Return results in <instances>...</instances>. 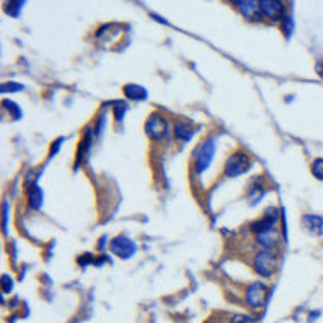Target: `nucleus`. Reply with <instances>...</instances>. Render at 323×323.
<instances>
[{"instance_id": "obj_1", "label": "nucleus", "mask_w": 323, "mask_h": 323, "mask_svg": "<svg viewBox=\"0 0 323 323\" xmlns=\"http://www.w3.org/2000/svg\"><path fill=\"white\" fill-rule=\"evenodd\" d=\"M145 131L152 139L155 141H162L169 136V122L167 119L162 116V114L155 112L148 117L147 126H145Z\"/></svg>"}, {"instance_id": "obj_2", "label": "nucleus", "mask_w": 323, "mask_h": 323, "mask_svg": "<svg viewBox=\"0 0 323 323\" xmlns=\"http://www.w3.org/2000/svg\"><path fill=\"white\" fill-rule=\"evenodd\" d=\"M249 167H251L249 157H247L246 153L237 152L227 160V163H225V167H224V172L227 177H237L249 170Z\"/></svg>"}, {"instance_id": "obj_3", "label": "nucleus", "mask_w": 323, "mask_h": 323, "mask_svg": "<svg viewBox=\"0 0 323 323\" xmlns=\"http://www.w3.org/2000/svg\"><path fill=\"white\" fill-rule=\"evenodd\" d=\"M275 265H277V258L270 249L260 251V253L255 256V270L262 277H272L273 272H275Z\"/></svg>"}, {"instance_id": "obj_4", "label": "nucleus", "mask_w": 323, "mask_h": 323, "mask_svg": "<svg viewBox=\"0 0 323 323\" xmlns=\"http://www.w3.org/2000/svg\"><path fill=\"white\" fill-rule=\"evenodd\" d=\"M268 296V287L263 282H255L247 287L246 291V301L251 308H263L265 301Z\"/></svg>"}, {"instance_id": "obj_5", "label": "nucleus", "mask_w": 323, "mask_h": 323, "mask_svg": "<svg viewBox=\"0 0 323 323\" xmlns=\"http://www.w3.org/2000/svg\"><path fill=\"white\" fill-rule=\"evenodd\" d=\"M213 155H215V141L208 139L201 145L196 153V172L198 174L205 172L208 167H210L211 160H213Z\"/></svg>"}, {"instance_id": "obj_6", "label": "nucleus", "mask_w": 323, "mask_h": 323, "mask_svg": "<svg viewBox=\"0 0 323 323\" xmlns=\"http://www.w3.org/2000/svg\"><path fill=\"white\" fill-rule=\"evenodd\" d=\"M110 249H112V253L117 255L119 258L129 260L131 256L136 253V244L131 241L129 237H126V236H117L112 242H110Z\"/></svg>"}, {"instance_id": "obj_7", "label": "nucleus", "mask_w": 323, "mask_h": 323, "mask_svg": "<svg viewBox=\"0 0 323 323\" xmlns=\"http://www.w3.org/2000/svg\"><path fill=\"white\" fill-rule=\"evenodd\" d=\"M258 4H260V11H262V14L267 16L268 19L280 21L285 17L284 4L278 2V0H258Z\"/></svg>"}, {"instance_id": "obj_8", "label": "nucleus", "mask_w": 323, "mask_h": 323, "mask_svg": "<svg viewBox=\"0 0 323 323\" xmlns=\"http://www.w3.org/2000/svg\"><path fill=\"white\" fill-rule=\"evenodd\" d=\"M256 239H258V242L263 247L273 249V247H277L278 242H280V232H278L277 227H270L267 231H262L256 234Z\"/></svg>"}, {"instance_id": "obj_9", "label": "nucleus", "mask_w": 323, "mask_h": 323, "mask_svg": "<svg viewBox=\"0 0 323 323\" xmlns=\"http://www.w3.org/2000/svg\"><path fill=\"white\" fill-rule=\"evenodd\" d=\"M236 7L242 12V16L249 17V19H260L262 11H260V4L256 0H237Z\"/></svg>"}, {"instance_id": "obj_10", "label": "nucleus", "mask_w": 323, "mask_h": 323, "mask_svg": "<svg viewBox=\"0 0 323 323\" xmlns=\"http://www.w3.org/2000/svg\"><path fill=\"white\" fill-rule=\"evenodd\" d=\"M28 205L29 208H33V210H40L43 205V191L37 184H33L28 189Z\"/></svg>"}, {"instance_id": "obj_11", "label": "nucleus", "mask_w": 323, "mask_h": 323, "mask_svg": "<svg viewBox=\"0 0 323 323\" xmlns=\"http://www.w3.org/2000/svg\"><path fill=\"white\" fill-rule=\"evenodd\" d=\"M124 95H126V98H129V100L141 101L148 96V91L139 85H126L124 86Z\"/></svg>"}, {"instance_id": "obj_12", "label": "nucleus", "mask_w": 323, "mask_h": 323, "mask_svg": "<svg viewBox=\"0 0 323 323\" xmlns=\"http://www.w3.org/2000/svg\"><path fill=\"white\" fill-rule=\"evenodd\" d=\"M303 224H304V227H306L309 232L318 234V236L323 234V219H321V217L306 215V217H303Z\"/></svg>"}, {"instance_id": "obj_13", "label": "nucleus", "mask_w": 323, "mask_h": 323, "mask_svg": "<svg viewBox=\"0 0 323 323\" xmlns=\"http://www.w3.org/2000/svg\"><path fill=\"white\" fill-rule=\"evenodd\" d=\"M174 132H175V138L179 141H189L194 131H193V127L189 126L188 122H175Z\"/></svg>"}, {"instance_id": "obj_14", "label": "nucleus", "mask_w": 323, "mask_h": 323, "mask_svg": "<svg viewBox=\"0 0 323 323\" xmlns=\"http://www.w3.org/2000/svg\"><path fill=\"white\" fill-rule=\"evenodd\" d=\"M91 147V131H88L86 132V136H85V139L81 141V145H79V152H78V163L79 160H83V158L86 157V153H88V150H90Z\"/></svg>"}, {"instance_id": "obj_15", "label": "nucleus", "mask_w": 323, "mask_h": 323, "mask_svg": "<svg viewBox=\"0 0 323 323\" xmlns=\"http://www.w3.org/2000/svg\"><path fill=\"white\" fill-rule=\"evenodd\" d=\"M311 172H313V175H315L318 181H323V158H318V160L313 162Z\"/></svg>"}, {"instance_id": "obj_16", "label": "nucleus", "mask_w": 323, "mask_h": 323, "mask_svg": "<svg viewBox=\"0 0 323 323\" xmlns=\"http://www.w3.org/2000/svg\"><path fill=\"white\" fill-rule=\"evenodd\" d=\"M23 6H24V2H9L6 11H7V14H11V16H19V11L23 9Z\"/></svg>"}, {"instance_id": "obj_17", "label": "nucleus", "mask_w": 323, "mask_h": 323, "mask_svg": "<svg viewBox=\"0 0 323 323\" xmlns=\"http://www.w3.org/2000/svg\"><path fill=\"white\" fill-rule=\"evenodd\" d=\"M282 23H284V34H285L287 38H289L291 34H293V28H294V24H293V17L285 14V17H284V19H282Z\"/></svg>"}, {"instance_id": "obj_18", "label": "nucleus", "mask_w": 323, "mask_h": 323, "mask_svg": "<svg viewBox=\"0 0 323 323\" xmlns=\"http://www.w3.org/2000/svg\"><path fill=\"white\" fill-rule=\"evenodd\" d=\"M12 287H14V282H12V278L9 275H4L2 277V291L6 294H9L12 291Z\"/></svg>"}, {"instance_id": "obj_19", "label": "nucleus", "mask_w": 323, "mask_h": 323, "mask_svg": "<svg viewBox=\"0 0 323 323\" xmlns=\"http://www.w3.org/2000/svg\"><path fill=\"white\" fill-rule=\"evenodd\" d=\"M256 320L247 315H234L231 318V323H255Z\"/></svg>"}, {"instance_id": "obj_20", "label": "nucleus", "mask_w": 323, "mask_h": 323, "mask_svg": "<svg viewBox=\"0 0 323 323\" xmlns=\"http://www.w3.org/2000/svg\"><path fill=\"white\" fill-rule=\"evenodd\" d=\"M4 107L9 109V110H11V112H14L16 119H19V117H21V109L17 107V105L14 103V101H9V100H6V101H4Z\"/></svg>"}, {"instance_id": "obj_21", "label": "nucleus", "mask_w": 323, "mask_h": 323, "mask_svg": "<svg viewBox=\"0 0 323 323\" xmlns=\"http://www.w3.org/2000/svg\"><path fill=\"white\" fill-rule=\"evenodd\" d=\"M124 112H126V103H122V101H117V103H116V112H114V114H116V119H117L119 122H121L122 119H124Z\"/></svg>"}, {"instance_id": "obj_22", "label": "nucleus", "mask_w": 323, "mask_h": 323, "mask_svg": "<svg viewBox=\"0 0 323 323\" xmlns=\"http://www.w3.org/2000/svg\"><path fill=\"white\" fill-rule=\"evenodd\" d=\"M23 90V85H17V83H6V85L2 86V93H7V91H21Z\"/></svg>"}, {"instance_id": "obj_23", "label": "nucleus", "mask_w": 323, "mask_h": 323, "mask_svg": "<svg viewBox=\"0 0 323 323\" xmlns=\"http://www.w3.org/2000/svg\"><path fill=\"white\" fill-rule=\"evenodd\" d=\"M7 220H9V206L4 203V232H7Z\"/></svg>"}, {"instance_id": "obj_24", "label": "nucleus", "mask_w": 323, "mask_h": 323, "mask_svg": "<svg viewBox=\"0 0 323 323\" xmlns=\"http://www.w3.org/2000/svg\"><path fill=\"white\" fill-rule=\"evenodd\" d=\"M62 141H64V139H57V143H55V147H52V150H50V157H54V155L57 153V152H59V148H60V145H62Z\"/></svg>"}, {"instance_id": "obj_25", "label": "nucleus", "mask_w": 323, "mask_h": 323, "mask_svg": "<svg viewBox=\"0 0 323 323\" xmlns=\"http://www.w3.org/2000/svg\"><path fill=\"white\" fill-rule=\"evenodd\" d=\"M316 70H318V74H320V78H323V59L316 64Z\"/></svg>"}]
</instances>
